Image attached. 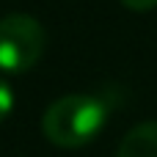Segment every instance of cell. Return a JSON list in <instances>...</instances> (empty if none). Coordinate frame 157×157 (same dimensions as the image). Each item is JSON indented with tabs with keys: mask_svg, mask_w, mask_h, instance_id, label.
<instances>
[{
	"mask_svg": "<svg viewBox=\"0 0 157 157\" xmlns=\"http://www.w3.org/2000/svg\"><path fill=\"white\" fill-rule=\"evenodd\" d=\"M121 6L132 8V11H149L157 6V0H121Z\"/></svg>",
	"mask_w": 157,
	"mask_h": 157,
	"instance_id": "5",
	"label": "cell"
},
{
	"mask_svg": "<svg viewBox=\"0 0 157 157\" xmlns=\"http://www.w3.org/2000/svg\"><path fill=\"white\" fill-rule=\"evenodd\" d=\"M116 157H157V121L135 124L121 138Z\"/></svg>",
	"mask_w": 157,
	"mask_h": 157,
	"instance_id": "3",
	"label": "cell"
},
{
	"mask_svg": "<svg viewBox=\"0 0 157 157\" xmlns=\"http://www.w3.org/2000/svg\"><path fill=\"white\" fill-rule=\"evenodd\" d=\"M14 110V91L6 80H0V121Z\"/></svg>",
	"mask_w": 157,
	"mask_h": 157,
	"instance_id": "4",
	"label": "cell"
},
{
	"mask_svg": "<svg viewBox=\"0 0 157 157\" xmlns=\"http://www.w3.org/2000/svg\"><path fill=\"white\" fill-rule=\"evenodd\" d=\"M110 119L105 99L91 94H69L55 99L41 116V132L50 144L63 149H77L91 144Z\"/></svg>",
	"mask_w": 157,
	"mask_h": 157,
	"instance_id": "1",
	"label": "cell"
},
{
	"mask_svg": "<svg viewBox=\"0 0 157 157\" xmlns=\"http://www.w3.org/2000/svg\"><path fill=\"white\" fill-rule=\"evenodd\" d=\"M44 52V28L30 14H6L0 19V72L19 75L36 66Z\"/></svg>",
	"mask_w": 157,
	"mask_h": 157,
	"instance_id": "2",
	"label": "cell"
}]
</instances>
